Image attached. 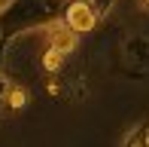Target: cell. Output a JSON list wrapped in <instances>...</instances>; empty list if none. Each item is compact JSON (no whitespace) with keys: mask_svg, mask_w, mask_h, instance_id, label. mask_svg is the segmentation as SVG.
<instances>
[{"mask_svg":"<svg viewBox=\"0 0 149 147\" xmlns=\"http://www.w3.org/2000/svg\"><path fill=\"white\" fill-rule=\"evenodd\" d=\"M46 49L61 52V55H70V52L79 49V34L67 28L64 18H61V22H52L49 28H46Z\"/></svg>","mask_w":149,"mask_h":147,"instance_id":"2","label":"cell"},{"mask_svg":"<svg viewBox=\"0 0 149 147\" xmlns=\"http://www.w3.org/2000/svg\"><path fill=\"white\" fill-rule=\"evenodd\" d=\"M140 6H143V9H149V0H140Z\"/></svg>","mask_w":149,"mask_h":147,"instance_id":"6","label":"cell"},{"mask_svg":"<svg viewBox=\"0 0 149 147\" xmlns=\"http://www.w3.org/2000/svg\"><path fill=\"white\" fill-rule=\"evenodd\" d=\"M24 101H28V92H24L22 86H9V92H6V104H9V107H24Z\"/></svg>","mask_w":149,"mask_h":147,"instance_id":"4","label":"cell"},{"mask_svg":"<svg viewBox=\"0 0 149 147\" xmlns=\"http://www.w3.org/2000/svg\"><path fill=\"white\" fill-rule=\"evenodd\" d=\"M122 147H149V123H137V126L125 135Z\"/></svg>","mask_w":149,"mask_h":147,"instance_id":"3","label":"cell"},{"mask_svg":"<svg viewBox=\"0 0 149 147\" xmlns=\"http://www.w3.org/2000/svg\"><path fill=\"white\" fill-rule=\"evenodd\" d=\"M61 61H64V55H61V52L46 49V55H43V68H46V71H58V68H61Z\"/></svg>","mask_w":149,"mask_h":147,"instance_id":"5","label":"cell"},{"mask_svg":"<svg viewBox=\"0 0 149 147\" xmlns=\"http://www.w3.org/2000/svg\"><path fill=\"white\" fill-rule=\"evenodd\" d=\"M64 25L82 37V34H88L94 25H97V12L91 9L88 0H73V3L64 9Z\"/></svg>","mask_w":149,"mask_h":147,"instance_id":"1","label":"cell"}]
</instances>
